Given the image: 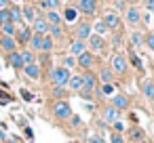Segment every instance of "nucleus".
<instances>
[{"instance_id":"nucleus-1","label":"nucleus","mask_w":154,"mask_h":143,"mask_svg":"<svg viewBox=\"0 0 154 143\" xmlns=\"http://www.w3.org/2000/svg\"><path fill=\"white\" fill-rule=\"evenodd\" d=\"M51 80H53V86L63 88L68 84V80H70V70H66V67H53L51 70Z\"/></svg>"},{"instance_id":"nucleus-2","label":"nucleus","mask_w":154,"mask_h":143,"mask_svg":"<svg viewBox=\"0 0 154 143\" xmlns=\"http://www.w3.org/2000/svg\"><path fill=\"white\" fill-rule=\"evenodd\" d=\"M53 114H55V118H59V120L70 118V116H72L70 103H68V101H55V103H53Z\"/></svg>"},{"instance_id":"nucleus-3","label":"nucleus","mask_w":154,"mask_h":143,"mask_svg":"<svg viewBox=\"0 0 154 143\" xmlns=\"http://www.w3.org/2000/svg\"><path fill=\"white\" fill-rule=\"evenodd\" d=\"M76 11H82L85 15H93L97 11V2L95 0H78V9Z\"/></svg>"},{"instance_id":"nucleus-4","label":"nucleus","mask_w":154,"mask_h":143,"mask_svg":"<svg viewBox=\"0 0 154 143\" xmlns=\"http://www.w3.org/2000/svg\"><path fill=\"white\" fill-rule=\"evenodd\" d=\"M112 107H116L118 112L127 109V107H129V97H127L125 93H118V95H114V97H112Z\"/></svg>"},{"instance_id":"nucleus-5","label":"nucleus","mask_w":154,"mask_h":143,"mask_svg":"<svg viewBox=\"0 0 154 143\" xmlns=\"http://www.w3.org/2000/svg\"><path fill=\"white\" fill-rule=\"evenodd\" d=\"M95 84H97V76H93L91 72L82 76V88L80 91H87V93H93L95 91Z\"/></svg>"},{"instance_id":"nucleus-6","label":"nucleus","mask_w":154,"mask_h":143,"mask_svg":"<svg viewBox=\"0 0 154 143\" xmlns=\"http://www.w3.org/2000/svg\"><path fill=\"white\" fill-rule=\"evenodd\" d=\"M112 70L118 72V74H125L127 72V59L122 55H114L112 57Z\"/></svg>"},{"instance_id":"nucleus-7","label":"nucleus","mask_w":154,"mask_h":143,"mask_svg":"<svg viewBox=\"0 0 154 143\" xmlns=\"http://www.w3.org/2000/svg\"><path fill=\"white\" fill-rule=\"evenodd\" d=\"M0 49H2L5 53H13V51L17 49L15 38H13V36H2V38H0Z\"/></svg>"},{"instance_id":"nucleus-8","label":"nucleus","mask_w":154,"mask_h":143,"mask_svg":"<svg viewBox=\"0 0 154 143\" xmlns=\"http://www.w3.org/2000/svg\"><path fill=\"white\" fill-rule=\"evenodd\" d=\"M101 21H103V25H106V28H110V30H116V28L120 25V19H118V15H116V13H106Z\"/></svg>"},{"instance_id":"nucleus-9","label":"nucleus","mask_w":154,"mask_h":143,"mask_svg":"<svg viewBox=\"0 0 154 143\" xmlns=\"http://www.w3.org/2000/svg\"><path fill=\"white\" fill-rule=\"evenodd\" d=\"M87 40H89V46H91V51H95V53L103 51V38H101V36H97V34H91Z\"/></svg>"},{"instance_id":"nucleus-10","label":"nucleus","mask_w":154,"mask_h":143,"mask_svg":"<svg viewBox=\"0 0 154 143\" xmlns=\"http://www.w3.org/2000/svg\"><path fill=\"white\" fill-rule=\"evenodd\" d=\"M127 21H129L131 25H137V23L141 21V13H139L137 7H131V9L127 11Z\"/></svg>"},{"instance_id":"nucleus-11","label":"nucleus","mask_w":154,"mask_h":143,"mask_svg":"<svg viewBox=\"0 0 154 143\" xmlns=\"http://www.w3.org/2000/svg\"><path fill=\"white\" fill-rule=\"evenodd\" d=\"M91 36V25L89 23H78L76 28V40H87Z\"/></svg>"},{"instance_id":"nucleus-12","label":"nucleus","mask_w":154,"mask_h":143,"mask_svg":"<svg viewBox=\"0 0 154 143\" xmlns=\"http://www.w3.org/2000/svg\"><path fill=\"white\" fill-rule=\"evenodd\" d=\"M80 67H85V70H89L91 65H93V55L89 53V51H85V53H80L78 55V61H76Z\"/></svg>"},{"instance_id":"nucleus-13","label":"nucleus","mask_w":154,"mask_h":143,"mask_svg":"<svg viewBox=\"0 0 154 143\" xmlns=\"http://www.w3.org/2000/svg\"><path fill=\"white\" fill-rule=\"evenodd\" d=\"M23 70H26V74H28L30 80H38V78H40V67H38V63H28V65H23Z\"/></svg>"},{"instance_id":"nucleus-14","label":"nucleus","mask_w":154,"mask_h":143,"mask_svg":"<svg viewBox=\"0 0 154 143\" xmlns=\"http://www.w3.org/2000/svg\"><path fill=\"white\" fill-rule=\"evenodd\" d=\"M118 118H120V112H118L116 107L108 105V107L103 109V120H106V122H116Z\"/></svg>"},{"instance_id":"nucleus-15","label":"nucleus","mask_w":154,"mask_h":143,"mask_svg":"<svg viewBox=\"0 0 154 143\" xmlns=\"http://www.w3.org/2000/svg\"><path fill=\"white\" fill-rule=\"evenodd\" d=\"M34 32L40 34V36H45V34L49 32V23H47L45 19H40V17H36V19H34Z\"/></svg>"},{"instance_id":"nucleus-16","label":"nucleus","mask_w":154,"mask_h":143,"mask_svg":"<svg viewBox=\"0 0 154 143\" xmlns=\"http://www.w3.org/2000/svg\"><path fill=\"white\" fill-rule=\"evenodd\" d=\"M85 51H87L85 40H74V42L70 44V53H72V57H74V55H80V53H85Z\"/></svg>"},{"instance_id":"nucleus-17","label":"nucleus","mask_w":154,"mask_h":143,"mask_svg":"<svg viewBox=\"0 0 154 143\" xmlns=\"http://www.w3.org/2000/svg\"><path fill=\"white\" fill-rule=\"evenodd\" d=\"M141 93H143L146 99H154V82L152 80H146L141 84Z\"/></svg>"},{"instance_id":"nucleus-18","label":"nucleus","mask_w":154,"mask_h":143,"mask_svg":"<svg viewBox=\"0 0 154 143\" xmlns=\"http://www.w3.org/2000/svg\"><path fill=\"white\" fill-rule=\"evenodd\" d=\"M28 42H30L32 51H42V36H40V34H32Z\"/></svg>"},{"instance_id":"nucleus-19","label":"nucleus","mask_w":154,"mask_h":143,"mask_svg":"<svg viewBox=\"0 0 154 143\" xmlns=\"http://www.w3.org/2000/svg\"><path fill=\"white\" fill-rule=\"evenodd\" d=\"M9 61H11V65H13L15 70H21V67H23V61H21V55H19L17 51H13V53H9Z\"/></svg>"},{"instance_id":"nucleus-20","label":"nucleus","mask_w":154,"mask_h":143,"mask_svg":"<svg viewBox=\"0 0 154 143\" xmlns=\"http://www.w3.org/2000/svg\"><path fill=\"white\" fill-rule=\"evenodd\" d=\"M66 86H70L72 91H80L82 88V76H70V80H68Z\"/></svg>"},{"instance_id":"nucleus-21","label":"nucleus","mask_w":154,"mask_h":143,"mask_svg":"<svg viewBox=\"0 0 154 143\" xmlns=\"http://www.w3.org/2000/svg\"><path fill=\"white\" fill-rule=\"evenodd\" d=\"M99 80H101V84H112V80H114V76H112V70H101L99 72V76H97Z\"/></svg>"},{"instance_id":"nucleus-22","label":"nucleus","mask_w":154,"mask_h":143,"mask_svg":"<svg viewBox=\"0 0 154 143\" xmlns=\"http://www.w3.org/2000/svg\"><path fill=\"white\" fill-rule=\"evenodd\" d=\"M49 25H59V21H61V17H59V13L57 11H49L47 13V19H45Z\"/></svg>"},{"instance_id":"nucleus-23","label":"nucleus","mask_w":154,"mask_h":143,"mask_svg":"<svg viewBox=\"0 0 154 143\" xmlns=\"http://www.w3.org/2000/svg\"><path fill=\"white\" fill-rule=\"evenodd\" d=\"M129 135H131L133 143H137V141H141V139H143V130H141L139 126H133V128L129 130Z\"/></svg>"},{"instance_id":"nucleus-24","label":"nucleus","mask_w":154,"mask_h":143,"mask_svg":"<svg viewBox=\"0 0 154 143\" xmlns=\"http://www.w3.org/2000/svg\"><path fill=\"white\" fill-rule=\"evenodd\" d=\"M63 17H66V21L74 23V21H76V17H78V11H76V9H72V7H68V9H66V13H63Z\"/></svg>"},{"instance_id":"nucleus-25","label":"nucleus","mask_w":154,"mask_h":143,"mask_svg":"<svg viewBox=\"0 0 154 143\" xmlns=\"http://www.w3.org/2000/svg\"><path fill=\"white\" fill-rule=\"evenodd\" d=\"M30 36H32V32L28 30V28H19V32H17V38H19V42H28L30 40Z\"/></svg>"},{"instance_id":"nucleus-26","label":"nucleus","mask_w":154,"mask_h":143,"mask_svg":"<svg viewBox=\"0 0 154 143\" xmlns=\"http://www.w3.org/2000/svg\"><path fill=\"white\" fill-rule=\"evenodd\" d=\"M19 55H21V61H23V65H28V63H34V51H21Z\"/></svg>"},{"instance_id":"nucleus-27","label":"nucleus","mask_w":154,"mask_h":143,"mask_svg":"<svg viewBox=\"0 0 154 143\" xmlns=\"http://www.w3.org/2000/svg\"><path fill=\"white\" fill-rule=\"evenodd\" d=\"M9 15H11V23H19L21 21V11L19 9H9Z\"/></svg>"},{"instance_id":"nucleus-28","label":"nucleus","mask_w":154,"mask_h":143,"mask_svg":"<svg viewBox=\"0 0 154 143\" xmlns=\"http://www.w3.org/2000/svg\"><path fill=\"white\" fill-rule=\"evenodd\" d=\"M42 7H45V9H49V11H57L59 0H42Z\"/></svg>"},{"instance_id":"nucleus-29","label":"nucleus","mask_w":154,"mask_h":143,"mask_svg":"<svg viewBox=\"0 0 154 143\" xmlns=\"http://www.w3.org/2000/svg\"><path fill=\"white\" fill-rule=\"evenodd\" d=\"M2 32H5V36H15V23H2Z\"/></svg>"},{"instance_id":"nucleus-30","label":"nucleus","mask_w":154,"mask_h":143,"mask_svg":"<svg viewBox=\"0 0 154 143\" xmlns=\"http://www.w3.org/2000/svg\"><path fill=\"white\" fill-rule=\"evenodd\" d=\"M131 44H133V46H139V44H143V36H141L139 32H133V34H131Z\"/></svg>"},{"instance_id":"nucleus-31","label":"nucleus","mask_w":154,"mask_h":143,"mask_svg":"<svg viewBox=\"0 0 154 143\" xmlns=\"http://www.w3.org/2000/svg\"><path fill=\"white\" fill-rule=\"evenodd\" d=\"M51 49H53V38L51 36H42V51L49 53Z\"/></svg>"},{"instance_id":"nucleus-32","label":"nucleus","mask_w":154,"mask_h":143,"mask_svg":"<svg viewBox=\"0 0 154 143\" xmlns=\"http://www.w3.org/2000/svg\"><path fill=\"white\" fill-rule=\"evenodd\" d=\"M23 15H26V19L34 21V19H36V11H34V7H26V9H23Z\"/></svg>"},{"instance_id":"nucleus-33","label":"nucleus","mask_w":154,"mask_h":143,"mask_svg":"<svg viewBox=\"0 0 154 143\" xmlns=\"http://www.w3.org/2000/svg\"><path fill=\"white\" fill-rule=\"evenodd\" d=\"M129 59H131V65H135L137 70H141V59H139V57H137V55H135L133 51L129 53Z\"/></svg>"},{"instance_id":"nucleus-34","label":"nucleus","mask_w":154,"mask_h":143,"mask_svg":"<svg viewBox=\"0 0 154 143\" xmlns=\"http://www.w3.org/2000/svg\"><path fill=\"white\" fill-rule=\"evenodd\" d=\"M99 95H112L114 93V84H101V88L97 91Z\"/></svg>"},{"instance_id":"nucleus-35","label":"nucleus","mask_w":154,"mask_h":143,"mask_svg":"<svg viewBox=\"0 0 154 143\" xmlns=\"http://www.w3.org/2000/svg\"><path fill=\"white\" fill-rule=\"evenodd\" d=\"M9 21H11L9 9H2V11H0V25H2V23H9Z\"/></svg>"},{"instance_id":"nucleus-36","label":"nucleus","mask_w":154,"mask_h":143,"mask_svg":"<svg viewBox=\"0 0 154 143\" xmlns=\"http://www.w3.org/2000/svg\"><path fill=\"white\" fill-rule=\"evenodd\" d=\"M110 143H125V137L120 133H112L110 135Z\"/></svg>"},{"instance_id":"nucleus-37","label":"nucleus","mask_w":154,"mask_h":143,"mask_svg":"<svg viewBox=\"0 0 154 143\" xmlns=\"http://www.w3.org/2000/svg\"><path fill=\"white\" fill-rule=\"evenodd\" d=\"M95 30H97V36H103V34L108 32V28L103 25V21H97V23H95Z\"/></svg>"},{"instance_id":"nucleus-38","label":"nucleus","mask_w":154,"mask_h":143,"mask_svg":"<svg viewBox=\"0 0 154 143\" xmlns=\"http://www.w3.org/2000/svg\"><path fill=\"white\" fill-rule=\"evenodd\" d=\"M74 65H76V59H74L72 55L63 59V67H66V70H70V67H74Z\"/></svg>"},{"instance_id":"nucleus-39","label":"nucleus","mask_w":154,"mask_h":143,"mask_svg":"<svg viewBox=\"0 0 154 143\" xmlns=\"http://www.w3.org/2000/svg\"><path fill=\"white\" fill-rule=\"evenodd\" d=\"M112 126H114V133H120V135L125 133V124H122L120 120H116V122H112Z\"/></svg>"},{"instance_id":"nucleus-40","label":"nucleus","mask_w":154,"mask_h":143,"mask_svg":"<svg viewBox=\"0 0 154 143\" xmlns=\"http://www.w3.org/2000/svg\"><path fill=\"white\" fill-rule=\"evenodd\" d=\"M11 101H13V97H9V93H2V91H0V103L7 105V103H11Z\"/></svg>"},{"instance_id":"nucleus-41","label":"nucleus","mask_w":154,"mask_h":143,"mask_svg":"<svg viewBox=\"0 0 154 143\" xmlns=\"http://www.w3.org/2000/svg\"><path fill=\"white\" fill-rule=\"evenodd\" d=\"M49 32H51V36H57V38L61 36V28L59 25H49Z\"/></svg>"},{"instance_id":"nucleus-42","label":"nucleus","mask_w":154,"mask_h":143,"mask_svg":"<svg viewBox=\"0 0 154 143\" xmlns=\"http://www.w3.org/2000/svg\"><path fill=\"white\" fill-rule=\"evenodd\" d=\"M146 44H148V46H150V51H154V32H152V34H148V36H146Z\"/></svg>"},{"instance_id":"nucleus-43","label":"nucleus","mask_w":154,"mask_h":143,"mask_svg":"<svg viewBox=\"0 0 154 143\" xmlns=\"http://www.w3.org/2000/svg\"><path fill=\"white\" fill-rule=\"evenodd\" d=\"M89 143H106V139L99 135H93V137H89Z\"/></svg>"},{"instance_id":"nucleus-44","label":"nucleus","mask_w":154,"mask_h":143,"mask_svg":"<svg viewBox=\"0 0 154 143\" xmlns=\"http://www.w3.org/2000/svg\"><path fill=\"white\" fill-rule=\"evenodd\" d=\"M21 97H23V101H32V99H34V95H32L30 91H21Z\"/></svg>"},{"instance_id":"nucleus-45","label":"nucleus","mask_w":154,"mask_h":143,"mask_svg":"<svg viewBox=\"0 0 154 143\" xmlns=\"http://www.w3.org/2000/svg\"><path fill=\"white\" fill-rule=\"evenodd\" d=\"M70 120H72V124H74V126H80V124H82L78 116H70Z\"/></svg>"},{"instance_id":"nucleus-46","label":"nucleus","mask_w":154,"mask_h":143,"mask_svg":"<svg viewBox=\"0 0 154 143\" xmlns=\"http://www.w3.org/2000/svg\"><path fill=\"white\" fill-rule=\"evenodd\" d=\"M146 9L154 13V0H146Z\"/></svg>"},{"instance_id":"nucleus-47","label":"nucleus","mask_w":154,"mask_h":143,"mask_svg":"<svg viewBox=\"0 0 154 143\" xmlns=\"http://www.w3.org/2000/svg\"><path fill=\"white\" fill-rule=\"evenodd\" d=\"M53 95H55V97H61V95H63V88H57V86H55V91H53Z\"/></svg>"},{"instance_id":"nucleus-48","label":"nucleus","mask_w":154,"mask_h":143,"mask_svg":"<svg viewBox=\"0 0 154 143\" xmlns=\"http://www.w3.org/2000/svg\"><path fill=\"white\" fill-rule=\"evenodd\" d=\"M5 139H7V133H5L2 126H0V141H5Z\"/></svg>"},{"instance_id":"nucleus-49","label":"nucleus","mask_w":154,"mask_h":143,"mask_svg":"<svg viewBox=\"0 0 154 143\" xmlns=\"http://www.w3.org/2000/svg\"><path fill=\"white\" fill-rule=\"evenodd\" d=\"M7 4H9V0H0V11L7 9Z\"/></svg>"}]
</instances>
